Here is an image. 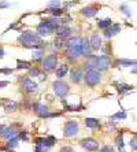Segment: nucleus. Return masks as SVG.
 Listing matches in <instances>:
<instances>
[{
  "mask_svg": "<svg viewBox=\"0 0 137 152\" xmlns=\"http://www.w3.org/2000/svg\"><path fill=\"white\" fill-rule=\"evenodd\" d=\"M21 89L25 91L26 93H34L37 91V84L33 80H30V78H25L23 81H22Z\"/></svg>",
  "mask_w": 137,
  "mask_h": 152,
  "instance_id": "obj_10",
  "label": "nucleus"
},
{
  "mask_svg": "<svg viewBox=\"0 0 137 152\" xmlns=\"http://www.w3.org/2000/svg\"><path fill=\"white\" fill-rule=\"evenodd\" d=\"M116 147H118V149H119V152H123V132L122 133H121L119 136H118V137H116Z\"/></svg>",
  "mask_w": 137,
  "mask_h": 152,
  "instance_id": "obj_33",
  "label": "nucleus"
},
{
  "mask_svg": "<svg viewBox=\"0 0 137 152\" xmlns=\"http://www.w3.org/2000/svg\"><path fill=\"white\" fill-rule=\"evenodd\" d=\"M119 10L122 11V12L126 15L127 18L132 17V11H130V8H129V6H127V4H121V6H119Z\"/></svg>",
  "mask_w": 137,
  "mask_h": 152,
  "instance_id": "obj_34",
  "label": "nucleus"
},
{
  "mask_svg": "<svg viewBox=\"0 0 137 152\" xmlns=\"http://www.w3.org/2000/svg\"><path fill=\"white\" fill-rule=\"evenodd\" d=\"M115 66H136V60L130 59H118L115 60Z\"/></svg>",
  "mask_w": 137,
  "mask_h": 152,
  "instance_id": "obj_21",
  "label": "nucleus"
},
{
  "mask_svg": "<svg viewBox=\"0 0 137 152\" xmlns=\"http://www.w3.org/2000/svg\"><path fill=\"white\" fill-rule=\"evenodd\" d=\"M18 145H19V140H18L17 137H14V138H10V140H7V144H6V147H7V149H14V148H17Z\"/></svg>",
  "mask_w": 137,
  "mask_h": 152,
  "instance_id": "obj_28",
  "label": "nucleus"
},
{
  "mask_svg": "<svg viewBox=\"0 0 137 152\" xmlns=\"http://www.w3.org/2000/svg\"><path fill=\"white\" fill-rule=\"evenodd\" d=\"M44 141H45V144L48 145L49 148L52 147V145H55L58 142V138L56 137H53V136H47L45 138H44Z\"/></svg>",
  "mask_w": 137,
  "mask_h": 152,
  "instance_id": "obj_32",
  "label": "nucleus"
},
{
  "mask_svg": "<svg viewBox=\"0 0 137 152\" xmlns=\"http://www.w3.org/2000/svg\"><path fill=\"white\" fill-rule=\"evenodd\" d=\"M4 129H6V127H4V126H1V125H0V136L3 134V132H4Z\"/></svg>",
  "mask_w": 137,
  "mask_h": 152,
  "instance_id": "obj_45",
  "label": "nucleus"
},
{
  "mask_svg": "<svg viewBox=\"0 0 137 152\" xmlns=\"http://www.w3.org/2000/svg\"><path fill=\"white\" fill-rule=\"evenodd\" d=\"M85 125L88 127H91V129H97L100 126V121L97 118H86L85 119Z\"/></svg>",
  "mask_w": 137,
  "mask_h": 152,
  "instance_id": "obj_19",
  "label": "nucleus"
},
{
  "mask_svg": "<svg viewBox=\"0 0 137 152\" xmlns=\"http://www.w3.org/2000/svg\"><path fill=\"white\" fill-rule=\"evenodd\" d=\"M33 110H34V113L37 114L40 118H47V115H48V113H49L48 107L44 106L42 103H36V104H33Z\"/></svg>",
  "mask_w": 137,
  "mask_h": 152,
  "instance_id": "obj_11",
  "label": "nucleus"
},
{
  "mask_svg": "<svg viewBox=\"0 0 137 152\" xmlns=\"http://www.w3.org/2000/svg\"><path fill=\"white\" fill-rule=\"evenodd\" d=\"M89 45H91L92 50H100L102 48V39L99 34H92L91 36V40H89Z\"/></svg>",
  "mask_w": 137,
  "mask_h": 152,
  "instance_id": "obj_15",
  "label": "nucleus"
},
{
  "mask_svg": "<svg viewBox=\"0 0 137 152\" xmlns=\"http://www.w3.org/2000/svg\"><path fill=\"white\" fill-rule=\"evenodd\" d=\"M3 58H4V48L0 47V59H3Z\"/></svg>",
  "mask_w": 137,
  "mask_h": 152,
  "instance_id": "obj_44",
  "label": "nucleus"
},
{
  "mask_svg": "<svg viewBox=\"0 0 137 152\" xmlns=\"http://www.w3.org/2000/svg\"><path fill=\"white\" fill-rule=\"evenodd\" d=\"M136 137H133V138H132V140H130V142H129V145H130V148H132V149H133V151L134 152H136L137 151V144H136Z\"/></svg>",
  "mask_w": 137,
  "mask_h": 152,
  "instance_id": "obj_37",
  "label": "nucleus"
},
{
  "mask_svg": "<svg viewBox=\"0 0 137 152\" xmlns=\"http://www.w3.org/2000/svg\"><path fill=\"white\" fill-rule=\"evenodd\" d=\"M18 41H19L21 45L26 47V48H33V45L40 44L41 37H40L37 33H33V32H30V30H25V32H22L21 34H19Z\"/></svg>",
  "mask_w": 137,
  "mask_h": 152,
  "instance_id": "obj_1",
  "label": "nucleus"
},
{
  "mask_svg": "<svg viewBox=\"0 0 137 152\" xmlns=\"http://www.w3.org/2000/svg\"><path fill=\"white\" fill-rule=\"evenodd\" d=\"M118 88V91L119 92H130V91H133L134 86H132V85H125V84H118V82H115L114 84Z\"/></svg>",
  "mask_w": 137,
  "mask_h": 152,
  "instance_id": "obj_27",
  "label": "nucleus"
},
{
  "mask_svg": "<svg viewBox=\"0 0 137 152\" xmlns=\"http://www.w3.org/2000/svg\"><path fill=\"white\" fill-rule=\"evenodd\" d=\"M99 10H100L99 6L92 4V6H88V7L82 8V10H81V14L84 15V17H86V18H91V17H95V15L99 12Z\"/></svg>",
  "mask_w": 137,
  "mask_h": 152,
  "instance_id": "obj_12",
  "label": "nucleus"
},
{
  "mask_svg": "<svg viewBox=\"0 0 137 152\" xmlns=\"http://www.w3.org/2000/svg\"><path fill=\"white\" fill-rule=\"evenodd\" d=\"M67 71H69V67H67V64H60L59 67L55 70V74H56L58 78H63L64 75L67 74Z\"/></svg>",
  "mask_w": 137,
  "mask_h": 152,
  "instance_id": "obj_20",
  "label": "nucleus"
},
{
  "mask_svg": "<svg viewBox=\"0 0 137 152\" xmlns=\"http://www.w3.org/2000/svg\"><path fill=\"white\" fill-rule=\"evenodd\" d=\"M52 89H53V92H55V95L59 96V97H66V95L70 91L69 85L64 81H60V80L52 82Z\"/></svg>",
  "mask_w": 137,
  "mask_h": 152,
  "instance_id": "obj_4",
  "label": "nucleus"
},
{
  "mask_svg": "<svg viewBox=\"0 0 137 152\" xmlns=\"http://www.w3.org/2000/svg\"><path fill=\"white\" fill-rule=\"evenodd\" d=\"M29 74H30V77H39L40 75V70L37 67H30L29 69Z\"/></svg>",
  "mask_w": 137,
  "mask_h": 152,
  "instance_id": "obj_36",
  "label": "nucleus"
},
{
  "mask_svg": "<svg viewBox=\"0 0 137 152\" xmlns=\"http://www.w3.org/2000/svg\"><path fill=\"white\" fill-rule=\"evenodd\" d=\"M17 134H18V126L17 125H11V126H8V127L4 129V132H3V134L1 136H3L6 140H10V138L17 137Z\"/></svg>",
  "mask_w": 137,
  "mask_h": 152,
  "instance_id": "obj_14",
  "label": "nucleus"
},
{
  "mask_svg": "<svg viewBox=\"0 0 137 152\" xmlns=\"http://www.w3.org/2000/svg\"><path fill=\"white\" fill-rule=\"evenodd\" d=\"M70 80L74 82V84H78V82L82 80V71L80 69H74L70 73Z\"/></svg>",
  "mask_w": 137,
  "mask_h": 152,
  "instance_id": "obj_17",
  "label": "nucleus"
},
{
  "mask_svg": "<svg viewBox=\"0 0 137 152\" xmlns=\"http://www.w3.org/2000/svg\"><path fill=\"white\" fill-rule=\"evenodd\" d=\"M80 132V125H78L77 121H69L64 125L63 129V136L64 137H73V136L78 134Z\"/></svg>",
  "mask_w": 137,
  "mask_h": 152,
  "instance_id": "obj_5",
  "label": "nucleus"
},
{
  "mask_svg": "<svg viewBox=\"0 0 137 152\" xmlns=\"http://www.w3.org/2000/svg\"><path fill=\"white\" fill-rule=\"evenodd\" d=\"M84 80H85V84L88 85V86H96L99 82L102 81V74H100V71L96 70V69L91 67L84 75Z\"/></svg>",
  "mask_w": 137,
  "mask_h": 152,
  "instance_id": "obj_3",
  "label": "nucleus"
},
{
  "mask_svg": "<svg viewBox=\"0 0 137 152\" xmlns=\"http://www.w3.org/2000/svg\"><path fill=\"white\" fill-rule=\"evenodd\" d=\"M82 44V39L80 37H71V39L67 40V42H64L66 47H73V45H81Z\"/></svg>",
  "mask_w": 137,
  "mask_h": 152,
  "instance_id": "obj_24",
  "label": "nucleus"
},
{
  "mask_svg": "<svg viewBox=\"0 0 137 152\" xmlns=\"http://www.w3.org/2000/svg\"><path fill=\"white\" fill-rule=\"evenodd\" d=\"M60 152H74V149L71 148V147H62Z\"/></svg>",
  "mask_w": 137,
  "mask_h": 152,
  "instance_id": "obj_41",
  "label": "nucleus"
},
{
  "mask_svg": "<svg viewBox=\"0 0 137 152\" xmlns=\"http://www.w3.org/2000/svg\"><path fill=\"white\" fill-rule=\"evenodd\" d=\"M119 30H121L119 23H111L107 29H104V36L107 37V39H111V37H114L115 34H118Z\"/></svg>",
  "mask_w": 137,
  "mask_h": 152,
  "instance_id": "obj_13",
  "label": "nucleus"
},
{
  "mask_svg": "<svg viewBox=\"0 0 137 152\" xmlns=\"http://www.w3.org/2000/svg\"><path fill=\"white\" fill-rule=\"evenodd\" d=\"M58 66V55L56 53H51L45 59H42V69L45 71H53Z\"/></svg>",
  "mask_w": 137,
  "mask_h": 152,
  "instance_id": "obj_6",
  "label": "nucleus"
},
{
  "mask_svg": "<svg viewBox=\"0 0 137 152\" xmlns=\"http://www.w3.org/2000/svg\"><path fill=\"white\" fill-rule=\"evenodd\" d=\"M7 7H10V3H8L7 0H0V10L7 8Z\"/></svg>",
  "mask_w": 137,
  "mask_h": 152,
  "instance_id": "obj_39",
  "label": "nucleus"
},
{
  "mask_svg": "<svg viewBox=\"0 0 137 152\" xmlns=\"http://www.w3.org/2000/svg\"><path fill=\"white\" fill-rule=\"evenodd\" d=\"M47 7H48V8H58V7H60V0H51V1H48Z\"/></svg>",
  "mask_w": 137,
  "mask_h": 152,
  "instance_id": "obj_35",
  "label": "nucleus"
},
{
  "mask_svg": "<svg viewBox=\"0 0 137 152\" xmlns=\"http://www.w3.org/2000/svg\"><path fill=\"white\" fill-rule=\"evenodd\" d=\"M19 137H21L22 140H25V141H29V137H28V133H26V132H21V133H19Z\"/></svg>",
  "mask_w": 137,
  "mask_h": 152,
  "instance_id": "obj_40",
  "label": "nucleus"
},
{
  "mask_svg": "<svg viewBox=\"0 0 137 152\" xmlns=\"http://www.w3.org/2000/svg\"><path fill=\"white\" fill-rule=\"evenodd\" d=\"M12 69H3V74H7V75H10V74H12Z\"/></svg>",
  "mask_w": 137,
  "mask_h": 152,
  "instance_id": "obj_43",
  "label": "nucleus"
},
{
  "mask_svg": "<svg viewBox=\"0 0 137 152\" xmlns=\"http://www.w3.org/2000/svg\"><path fill=\"white\" fill-rule=\"evenodd\" d=\"M126 118H127L126 113H125V111H119V113L114 114L113 117H111V119H113V121H125Z\"/></svg>",
  "mask_w": 137,
  "mask_h": 152,
  "instance_id": "obj_31",
  "label": "nucleus"
},
{
  "mask_svg": "<svg viewBox=\"0 0 137 152\" xmlns=\"http://www.w3.org/2000/svg\"><path fill=\"white\" fill-rule=\"evenodd\" d=\"M17 69L18 70H29L30 69V62H26V60H21V59H17Z\"/></svg>",
  "mask_w": 137,
  "mask_h": 152,
  "instance_id": "obj_26",
  "label": "nucleus"
},
{
  "mask_svg": "<svg viewBox=\"0 0 137 152\" xmlns=\"http://www.w3.org/2000/svg\"><path fill=\"white\" fill-rule=\"evenodd\" d=\"M0 73H3V69H0Z\"/></svg>",
  "mask_w": 137,
  "mask_h": 152,
  "instance_id": "obj_46",
  "label": "nucleus"
},
{
  "mask_svg": "<svg viewBox=\"0 0 137 152\" xmlns=\"http://www.w3.org/2000/svg\"><path fill=\"white\" fill-rule=\"evenodd\" d=\"M66 56L71 60L78 59L80 56H82V48L81 45H73V47H67L66 50Z\"/></svg>",
  "mask_w": 137,
  "mask_h": 152,
  "instance_id": "obj_9",
  "label": "nucleus"
},
{
  "mask_svg": "<svg viewBox=\"0 0 137 152\" xmlns=\"http://www.w3.org/2000/svg\"><path fill=\"white\" fill-rule=\"evenodd\" d=\"M10 85V81H0V89L6 88V86H8Z\"/></svg>",
  "mask_w": 137,
  "mask_h": 152,
  "instance_id": "obj_42",
  "label": "nucleus"
},
{
  "mask_svg": "<svg viewBox=\"0 0 137 152\" xmlns=\"http://www.w3.org/2000/svg\"><path fill=\"white\" fill-rule=\"evenodd\" d=\"M113 23V21H111V18H104V19H100V21H97V28L99 29H107L110 25Z\"/></svg>",
  "mask_w": 137,
  "mask_h": 152,
  "instance_id": "obj_23",
  "label": "nucleus"
},
{
  "mask_svg": "<svg viewBox=\"0 0 137 152\" xmlns=\"http://www.w3.org/2000/svg\"><path fill=\"white\" fill-rule=\"evenodd\" d=\"M4 110H6V113H14V111H17V103L14 100L6 99L4 100Z\"/></svg>",
  "mask_w": 137,
  "mask_h": 152,
  "instance_id": "obj_18",
  "label": "nucleus"
},
{
  "mask_svg": "<svg viewBox=\"0 0 137 152\" xmlns=\"http://www.w3.org/2000/svg\"><path fill=\"white\" fill-rule=\"evenodd\" d=\"M80 145L85 151H91V152H96L99 151V142L96 141L95 138L88 137V138H82L80 141Z\"/></svg>",
  "mask_w": 137,
  "mask_h": 152,
  "instance_id": "obj_7",
  "label": "nucleus"
},
{
  "mask_svg": "<svg viewBox=\"0 0 137 152\" xmlns=\"http://www.w3.org/2000/svg\"><path fill=\"white\" fill-rule=\"evenodd\" d=\"M47 12H49V14L52 15V17H60V15L63 14V10L60 7H58V8H47Z\"/></svg>",
  "mask_w": 137,
  "mask_h": 152,
  "instance_id": "obj_30",
  "label": "nucleus"
},
{
  "mask_svg": "<svg viewBox=\"0 0 137 152\" xmlns=\"http://www.w3.org/2000/svg\"><path fill=\"white\" fill-rule=\"evenodd\" d=\"M100 152H115V149H114L113 147H110V145H104V147L100 149Z\"/></svg>",
  "mask_w": 137,
  "mask_h": 152,
  "instance_id": "obj_38",
  "label": "nucleus"
},
{
  "mask_svg": "<svg viewBox=\"0 0 137 152\" xmlns=\"http://www.w3.org/2000/svg\"><path fill=\"white\" fill-rule=\"evenodd\" d=\"M111 60L107 55H102V56H92L91 62H89V69L93 67L99 71H104L110 67Z\"/></svg>",
  "mask_w": 137,
  "mask_h": 152,
  "instance_id": "obj_2",
  "label": "nucleus"
},
{
  "mask_svg": "<svg viewBox=\"0 0 137 152\" xmlns=\"http://www.w3.org/2000/svg\"><path fill=\"white\" fill-rule=\"evenodd\" d=\"M70 34L71 30L66 25H59V28H58V37L59 39H67V37H70Z\"/></svg>",
  "mask_w": 137,
  "mask_h": 152,
  "instance_id": "obj_16",
  "label": "nucleus"
},
{
  "mask_svg": "<svg viewBox=\"0 0 137 152\" xmlns=\"http://www.w3.org/2000/svg\"><path fill=\"white\" fill-rule=\"evenodd\" d=\"M45 21L48 22V23H49V25H51V26H52V29H53V30H55V29H58V28H59V25H60V21H59V19H58V18H55V17L47 18Z\"/></svg>",
  "mask_w": 137,
  "mask_h": 152,
  "instance_id": "obj_29",
  "label": "nucleus"
},
{
  "mask_svg": "<svg viewBox=\"0 0 137 152\" xmlns=\"http://www.w3.org/2000/svg\"><path fill=\"white\" fill-rule=\"evenodd\" d=\"M52 33H53L52 26L49 25L45 19H42L39 23V26H37V34H39L40 37H48V36H51Z\"/></svg>",
  "mask_w": 137,
  "mask_h": 152,
  "instance_id": "obj_8",
  "label": "nucleus"
},
{
  "mask_svg": "<svg viewBox=\"0 0 137 152\" xmlns=\"http://www.w3.org/2000/svg\"><path fill=\"white\" fill-rule=\"evenodd\" d=\"M32 59H33V62H40V60H42V59H44V50L33 51Z\"/></svg>",
  "mask_w": 137,
  "mask_h": 152,
  "instance_id": "obj_25",
  "label": "nucleus"
},
{
  "mask_svg": "<svg viewBox=\"0 0 137 152\" xmlns=\"http://www.w3.org/2000/svg\"><path fill=\"white\" fill-rule=\"evenodd\" d=\"M81 48H82V56H91V45H89V41L88 40H82V44H81Z\"/></svg>",
  "mask_w": 137,
  "mask_h": 152,
  "instance_id": "obj_22",
  "label": "nucleus"
}]
</instances>
